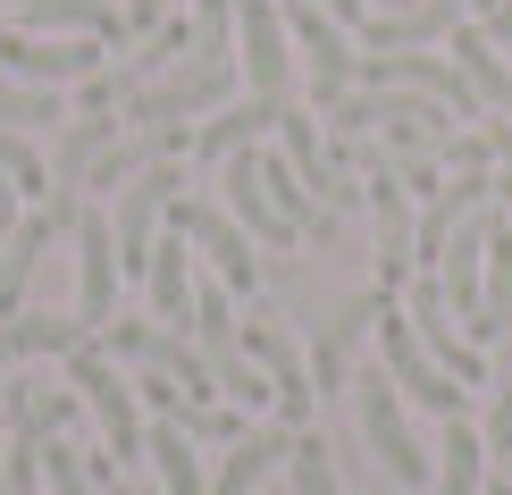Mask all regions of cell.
<instances>
[{
    "label": "cell",
    "mask_w": 512,
    "mask_h": 495,
    "mask_svg": "<svg viewBox=\"0 0 512 495\" xmlns=\"http://www.w3.org/2000/svg\"><path fill=\"white\" fill-rule=\"evenodd\" d=\"M68 386L84 395V412L110 428V462H118V470L152 462V454H143V437H152V428H143V395H135V378L101 353V336H84L76 353H68Z\"/></svg>",
    "instance_id": "1"
},
{
    "label": "cell",
    "mask_w": 512,
    "mask_h": 495,
    "mask_svg": "<svg viewBox=\"0 0 512 495\" xmlns=\"http://www.w3.org/2000/svg\"><path fill=\"white\" fill-rule=\"evenodd\" d=\"M227 93H236V59H185V68H168L160 84H143L118 118H126V135H143V126H185L202 110H227Z\"/></svg>",
    "instance_id": "2"
},
{
    "label": "cell",
    "mask_w": 512,
    "mask_h": 495,
    "mask_svg": "<svg viewBox=\"0 0 512 495\" xmlns=\"http://www.w3.org/2000/svg\"><path fill=\"white\" fill-rule=\"evenodd\" d=\"M168 227H177L194 252H210V277H219L236 303H261V261H252V235L227 219L219 202H194V193H177V202H168Z\"/></svg>",
    "instance_id": "3"
},
{
    "label": "cell",
    "mask_w": 512,
    "mask_h": 495,
    "mask_svg": "<svg viewBox=\"0 0 512 495\" xmlns=\"http://www.w3.org/2000/svg\"><path fill=\"white\" fill-rule=\"evenodd\" d=\"M361 437H370V454H378V470H387L395 487H420V495H429L437 454H420V437H412V420H403V395H395L387 361L361 378Z\"/></svg>",
    "instance_id": "4"
},
{
    "label": "cell",
    "mask_w": 512,
    "mask_h": 495,
    "mask_svg": "<svg viewBox=\"0 0 512 495\" xmlns=\"http://www.w3.org/2000/svg\"><path fill=\"white\" fill-rule=\"evenodd\" d=\"M378 344H387V378H395V395H403V403H429L437 420H471V386H462V378H445L437 361H429V344L412 336L403 303H387V311H378Z\"/></svg>",
    "instance_id": "5"
},
{
    "label": "cell",
    "mask_w": 512,
    "mask_h": 495,
    "mask_svg": "<svg viewBox=\"0 0 512 495\" xmlns=\"http://www.w3.org/2000/svg\"><path fill=\"white\" fill-rule=\"evenodd\" d=\"M236 336H244V361H252V370H261V378L277 386V420H286V428H303V420H311V403H319V386H311V361L294 353L286 319L252 303V319H244Z\"/></svg>",
    "instance_id": "6"
},
{
    "label": "cell",
    "mask_w": 512,
    "mask_h": 495,
    "mask_svg": "<svg viewBox=\"0 0 512 495\" xmlns=\"http://www.w3.org/2000/svg\"><path fill=\"white\" fill-rule=\"evenodd\" d=\"M403 294H412V303H403V319H412V336L429 344V361H437V370H445V378H462V386H487V361H479V344L454 328V303H445V277H437V269H420Z\"/></svg>",
    "instance_id": "7"
},
{
    "label": "cell",
    "mask_w": 512,
    "mask_h": 495,
    "mask_svg": "<svg viewBox=\"0 0 512 495\" xmlns=\"http://www.w3.org/2000/svg\"><path fill=\"white\" fill-rule=\"evenodd\" d=\"M76 210H84V193L51 185V202H42L34 219H17L9 252H0V319H17V303H26V286H34V269H42V252H51L59 235H76Z\"/></svg>",
    "instance_id": "8"
},
{
    "label": "cell",
    "mask_w": 512,
    "mask_h": 495,
    "mask_svg": "<svg viewBox=\"0 0 512 495\" xmlns=\"http://www.w3.org/2000/svg\"><path fill=\"white\" fill-rule=\"evenodd\" d=\"M236 59L252 76L261 101H294V34H286V9L277 0H236Z\"/></svg>",
    "instance_id": "9"
},
{
    "label": "cell",
    "mask_w": 512,
    "mask_h": 495,
    "mask_svg": "<svg viewBox=\"0 0 512 495\" xmlns=\"http://www.w3.org/2000/svg\"><path fill=\"white\" fill-rule=\"evenodd\" d=\"M286 34H294V51L311 59V101H319V110H336V101L353 93V59H361V42L336 26L328 9H311V0H294V9H286Z\"/></svg>",
    "instance_id": "10"
},
{
    "label": "cell",
    "mask_w": 512,
    "mask_h": 495,
    "mask_svg": "<svg viewBox=\"0 0 512 495\" xmlns=\"http://www.w3.org/2000/svg\"><path fill=\"white\" fill-rule=\"evenodd\" d=\"M101 51H110L101 34L42 42V34H9L0 26V76H17V84H84V76H101Z\"/></svg>",
    "instance_id": "11"
},
{
    "label": "cell",
    "mask_w": 512,
    "mask_h": 495,
    "mask_svg": "<svg viewBox=\"0 0 512 495\" xmlns=\"http://www.w3.org/2000/svg\"><path fill=\"white\" fill-rule=\"evenodd\" d=\"M219 193H227L219 210H227V219H236V227H244V235H252L261 252H294V244H303V227H294L286 210H277L269 193H261V168H252V143L219 160Z\"/></svg>",
    "instance_id": "12"
},
{
    "label": "cell",
    "mask_w": 512,
    "mask_h": 495,
    "mask_svg": "<svg viewBox=\"0 0 512 495\" xmlns=\"http://www.w3.org/2000/svg\"><path fill=\"white\" fill-rule=\"evenodd\" d=\"M76 319L93 336L118 319V235L101 210H76Z\"/></svg>",
    "instance_id": "13"
},
{
    "label": "cell",
    "mask_w": 512,
    "mask_h": 495,
    "mask_svg": "<svg viewBox=\"0 0 512 495\" xmlns=\"http://www.w3.org/2000/svg\"><path fill=\"white\" fill-rule=\"evenodd\" d=\"M395 303V294H353V303L345 311H328V328H319V344H311V386H319V395H336V386H345L353 378V353H361V336H370L378 328V311H387Z\"/></svg>",
    "instance_id": "14"
},
{
    "label": "cell",
    "mask_w": 512,
    "mask_h": 495,
    "mask_svg": "<svg viewBox=\"0 0 512 495\" xmlns=\"http://www.w3.org/2000/svg\"><path fill=\"white\" fill-rule=\"evenodd\" d=\"M471 17V0H412V9H378L361 26V51H445V34Z\"/></svg>",
    "instance_id": "15"
},
{
    "label": "cell",
    "mask_w": 512,
    "mask_h": 495,
    "mask_svg": "<svg viewBox=\"0 0 512 495\" xmlns=\"http://www.w3.org/2000/svg\"><path fill=\"white\" fill-rule=\"evenodd\" d=\"M143 294H152V319H160V328H194V244H185V235L177 227H168L160 235V244H152V269H143Z\"/></svg>",
    "instance_id": "16"
},
{
    "label": "cell",
    "mask_w": 512,
    "mask_h": 495,
    "mask_svg": "<svg viewBox=\"0 0 512 495\" xmlns=\"http://www.w3.org/2000/svg\"><path fill=\"white\" fill-rule=\"evenodd\" d=\"M277 143H286V168H294V177H303L328 210H345V202H353V185L336 177L328 143H319V110H294V101H286V118H277Z\"/></svg>",
    "instance_id": "17"
},
{
    "label": "cell",
    "mask_w": 512,
    "mask_h": 495,
    "mask_svg": "<svg viewBox=\"0 0 512 495\" xmlns=\"http://www.w3.org/2000/svg\"><path fill=\"white\" fill-rule=\"evenodd\" d=\"M286 454H294V428H286V420H277V428H252V437H236V445H227V462L210 470V495H252Z\"/></svg>",
    "instance_id": "18"
},
{
    "label": "cell",
    "mask_w": 512,
    "mask_h": 495,
    "mask_svg": "<svg viewBox=\"0 0 512 495\" xmlns=\"http://www.w3.org/2000/svg\"><path fill=\"white\" fill-rule=\"evenodd\" d=\"M277 118H286V101H261V93H252L244 110H219L210 126H194V160H202V168H219L227 152H244V143L277 135Z\"/></svg>",
    "instance_id": "19"
},
{
    "label": "cell",
    "mask_w": 512,
    "mask_h": 495,
    "mask_svg": "<svg viewBox=\"0 0 512 495\" xmlns=\"http://www.w3.org/2000/svg\"><path fill=\"white\" fill-rule=\"evenodd\" d=\"M445 51H454V68L471 76V93L487 101V110H512V68H504V51L487 42V26L479 17H462L454 34H445Z\"/></svg>",
    "instance_id": "20"
},
{
    "label": "cell",
    "mask_w": 512,
    "mask_h": 495,
    "mask_svg": "<svg viewBox=\"0 0 512 495\" xmlns=\"http://www.w3.org/2000/svg\"><path fill=\"white\" fill-rule=\"evenodd\" d=\"M126 135V118H68L59 126V143H51V185H68V193H84V177L101 168V152Z\"/></svg>",
    "instance_id": "21"
},
{
    "label": "cell",
    "mask_w": 512,
    "mask_h": 495,
    "mask_svg": "<svg viewBox=\"0 0 512 495\" xmlns=\"http://www.w3.org/2000/svg\"><path fill=\"white\" fill-rule=\"evenodd\" d=\"M84 336H93L84 319H59V311H17V319H0V370H17V361H34V353H76Z\"/></svg>",
    "instance_id": "22"
},
{
    "label": "cell",
    "mask_w": 512,
    "mask_h": 495,
    "mask_svg": "<svg viewBox=\"0 0 512 495\" xmlns=\"http://www.w3.org/2000/svg\"><path fill=\"white\" fill-rule=\"evenodd\" d=\"M252 168H261V193H269V202L286 210L303 235H328V227H336V210H328V202H319V193L286 168V152H261V143H252Z\"/></svg>",
    "instance_id": "23"
},
{
    "label": "cell",
    "mask_w": 512,
    "mask_h": 495,
    "mask_svg": "<svg viewBox=\"0 0 512 495\" xmlns=\"http://www.w3.org/2000/svg\"><path fill=\"white\" fill-rule=\"evenodd\" d=\"M143 454L160 470V495H210V470L194 454V437H185L177 420H152V437H143Z\"/></svg>",
    "instance_id": "24"
},
{
    "label": "cell",
    "mask_w": 512,
    "mask_h": 495,
    "mask_svg": "<svg viewBox=\"0 0 512 495\" xmlns=\"http://www.w3.org/2000/svg\"><path fill=\"white\" fill-rule=\"evenodd\" d=\"M487 487V437L471 420H445V445H437V479L429 495H479Z\"/></svg>",
    "instance_id": "25"
},
{
    "label": "cell",
    "mask_w": 512,
    "mask_h": 495,
    "mask_svg": "<svg viewBox=\"0 0 512 495\" xmlns=\"http://www.w3.org/2000/svg\"><path fill=\"white\" fill-rule=\"evenodd\" d=\"M51 26L118 42V9H110V0H17V34H51Z\"/></svg>",
    "instance_id": "26"
},
{
    "label": "cell",
    "mask_w": 512,
    "mask_h": 495,
    "mask_svg": "<svg viewBox=\"0 0 512 495\" xmlns=\"http://www.w3.org/2000/svg\"><path fill=\"white\" fill-rule=\"evenodd\" d=\"M0 185H17V202H42V193H51V160H42L17 126H0Z\"/></svg>",
    "instance_id": "27"
},
{
    "label": "cell",
    "mask_w": 512,
    "mask_h": 495,
    "mask_svg": "<svg viewBox=\"0 0 512 495\" xmlns=\"http://www.w3.org/2000/svg\"><path fill=\"white\" fill-rule=\"evenodd\" d=\"M286 479H294V495H345V479H336V462H328V445H319L311 428H294V454H286Z\"/></svg>",
    "instance_id": "28"
},
{
    "label": "cell",
    "mask_w": 512,
    "mask_h": 495,
    "mask_svg": "<svg viewBox=\"0 0 512 495\" xmlns=\"http://www.w3.org/2000/svg\"><path fill=\"white\" fill-rule=\"evenodd\" d=\"M51 118H68L51 84H17V76H0V126H17V135H26V126H51Z\"/></svg>",
    "instance_id": "29"
},
{
    "label": "cell",
    "mask_w": 512,
    "mask_h": 495,
    "mask_svg": "<svg viewBox=\"0 0 512 495\" xmlns=\"http://www.w3.org/2000/svg\"><path fill=\"white\" fill-rule=\"evenodd\" d=\"M42 487L51 495H93V470H84V454L68 437H42Z\"/></svg>",
    "instance_id": "30"
},
{
    "label": "cell",
    "mask_w": 512,
    "mask_h": 495,
    "mask_svg": "<svg viewBox=\"0 0 512 495\" xmlns=\"http://www.w3.org/2000/svg\"><path fill=\"white\" fill-rule=\"evenodd\" d=\"M177 428H185V437H202V445H236V437H252V420L236 412V403H194Z\"/></svg>",
    "instance_id": "31"
},
{
    "label": "cell",
    "mask_w": 512,
    "mask_h": 495,
    "mask_svg": "<svg viewBox=\"0 0 512 495\" xmlns=\"http://www.w3.org/2000/svg\"><path fill=\"white\" fill-rule=\"evenodd\" d=\"M168 26V0H126L118 9V42H152Z\"/></svg>",
    "instance_id": "32"
},
{
    "label": "cell",
    "mask_w": 512,
    "mask_h": 495,
    "mask_svg": "<svg viewBox=\"0 0 512 495\" xmlns=\"http://www.w3.org/2000/svg\"><path fill=\"white\" fill-rule=\"evenodd\" d=\"M311 9H328V17H336V26H353V34H361V26H370V0H311Z\"/></svg>",
    "instance_id": "33"
},
{
    "label": "cell",
    "mask_w": 512,
    "mask_h": 495,
    "mask_svg": "<svg viewBox=\"0 0 512 495\" xmlns=\"http://www.w3.org/2000/svg\"><path fill=\"white\" fill-rule=\"evenodd\" d=\"M487 42H496V51L512 42V0H496V9H487Z\"/></svg>",
    "instance_id": "34"
},
{
    "label": "cell",
    "mask_w": 512,
    "mask_h": 495,
    "mask_svg": "<svg viewBox=\"0 0 512 495\" xmlns=\"http://www.w3.org/2000/svg\"><path fill=\"white\" fill-rule=\"evenodd\" d=\"M9 235H17V185H0V252H9Z\"/></svg>",
    "instance_id": "35"
},
{
    "label": "cell",
    "mask_w": 512,
    "mask_h": 495,
    "mask_svg": "<svg viewBox=\"0 0 512 495\" xmlns=\"http://www.w3.org/2000/svg\"><path fill=\"white\" fill-rule=\"evenodd\" d=\"M496 202H504V219H512V168H496Z\"/></svg>",
    "instance_id": "36"
},
{
    "label": "cell",
    "mask_w": 512,
    "mask_h": 495,
    "mask_svg": "<svg viewBox=\"0 0 512 495\" xmlns=\"http://www.w3.org/2000/svg\"><path fill=\"white\" fill-rule=\"evenodd\" d=\"M479 495H512V479H504V470H496V479H487V487H479Z\"/></svg>",
    "instance_id": "37"
},
{
    "label": "cell",
    "mask_w": 512,
    "mask_h": 495,
    "mask_svg": "<svg viewBox=\"0 0 512 495\" xmlns=\"http://www.w3.org/2000/svg\"><path fill=\"white\" fill-rule=\"evenodd\" d=\"M118 495H160V487H118Z\"/></svg>",
    "instance_id": "38"
},
{
    "label": "cell",
    "mask_w": 512,
    "mask_h": 495,
    "mask_svg": "<svg viewBox=\"0 0 512 495\" xmlns=\"http://www.w3.org/2000/svg\"><path fill=\"white\" fill-rule=\"evenodd\" d=\"M504 479H512V454H504Z\"/></svg>",
    "instance_id": "39"
}]
</instances>
